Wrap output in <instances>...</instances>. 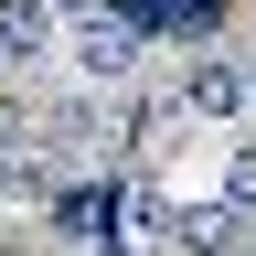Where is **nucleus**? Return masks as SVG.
<instances>
[{
    "mask_svg": "<svg viewBox=\"0 0 256 256\" xmlns=\"http://www.w3.org/2000/svg\"><path fill=\"white\" fill-rule=\"evenodd\" d=\"M160 256H256V214L235 192H203V203H171V235Z\"/></svg>",
    "mask_w": 256,
    "mask_h": 256,
    "instance_id": "7ed1b4c3",
    "label": "nucleus"
},
{
    "mask_svg": "<svg viewBox=\"0 0 256 256\" xmlns=\"http://www.w3.org/2000/svg\"><path fill=\"white\" fill-rule=\"evenodd\" d=\"M182 118L192 128H235L246 107H256V64L246 54H224V43H182Z\"/></svg>",
    "mask_w": 256,
    "mask_h": 256,
    "instance_id": "f257e3e1",
    "label": "nucleus"
},
{
    "mask_svg": "<svg viewBox=\"0 0 256 256\" xmlns=\"http://www.w3.org/2000/svg\"><path fill=\"white\" fill-rule=\"evenodd\" d=\"M54 54H64V22L43 0H0V75H43Z\"/></svg>",
    "mask_w": 256,
    "mask_h": 256,
    "instance_id": "20e7f679",
    "label": "nucleus"
},
{
    "mask_svg": "<svg viewBox=\"0 0 256 256\" xmlns=\"http://www.w3.org/2000/svg\"><path fill=\"white\" fill-rule=\"evenodd\" d=\"M11 139H22V118H11V107H0V150H11Z\"/></svg>",
    "mask_w": 256,
    "mask_h": 256,
    "instance_id": "6e6552de",
    "label": "nucleus"
},
{
    "mask_svg": "<svg viewBox=\"0 0 256 256\" xmlns=\"http://www.w3.org/2000/svg\"><path fill=\"white\" fill-rule=\"evenodd\" d=\"M43 11H54V22H86V11H107V0H43Z\"/></svg>",
    "mask_w": 256,
    "mask_h": 256,
    "instance_id": "0eeeda50",
    "label": "nucleus"
},
{
    "mask_svg": "<svg viewBox=\"0 0 256 256\" xmlns=\"http://www.w3.org/2000/svg\"><path fill=\"white\" fill-rule=\"evenodd\" d=\"M64 54H75V75H86V86H128V75H150V54H160V43L107 0V11H86L75 32H64Z\"/></svg>",
    "mask_w": 256,
    "mask_h": 256,
    "instance_id": "f03ea898",
    "label": "nucleus"
},
{
    "mask_svg": "<svg viewBox=\"0 0 256 256\" xmlns=\"http://www.w3.org/2000/svg\"><path fill=\"white\" fill-rule=\"evenodd\" d=\"M224 139H235V150H224V192L256 214V128H224Z\"/></svg>",
    "mask_w": 256,
    "mask_h": 256,
    "instance_id": "423d86ee",
    "label": "nucleus"
},
{
    "mask_svg": "<svg viewBox=\"0 0 256 256\" xmlns=\"http://www.w3.org/2000/svg\"><path fill=\"white\" fill-rule=\"evenodd\" d=\"M43 214H54L64 246H107V235H118V182H75V171H64Z\"/></svg>",
    "mask_w": 256,
    "mask_h": 256,
    "instance_id": "39448f33",
    "label": "nucleus"
}]
</instances>
